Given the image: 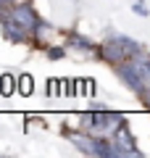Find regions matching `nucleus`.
Wrapping results in <instances>:
<instances>
[{
	"label": "nucleus",
	"mask_w": 150,
	"mask_h": 158,
	"mask_svg": "<svg viewBox=\"0 0 150 158\" xmlns=\"http://www.w3.org/2000/svg\"><path fill=\"white\" fill-rule=\"evenodd\" d=\"M19 92H21V95H32L34 92V79L29 77V74H21V77H19Z\"/></svg>",
	"instance_id": "nucleus-8"
},
{
	"label": "nucleus",
	"mask_w": 150,
	"mask_h": 158,
	"mask_svg": "<svg viewBox=\"0 0 150 158\" xmlns=\"http://www.w3.org/2000/svg\"><path fill=\"white\" fill-rule=\"evenodd\" d=\"M134 13H140V16H148V8H142V6L137 3V6H134Z\"/></svg>",
	"instance_id": "nucleus-13"
},
{
	"label": "nucleus",
	"mask_w": 150,
	"mask_h": 158,
	"mask_svg": "<svg viewBox=\"0 0 150 158\" xmlns=\"http://www.w3.org/2000/svg\"><path fill=\"white\" fill-rule=\"evenodd\" d=\"M63 90V79H48V92L50 95H61Z\"/></svg>",
	"instance_id": "nucleus-10"
},
{
	"label": "nucleus",
	"mask_w": 150,
	"mask_h": 158,
	"mask_svg": "<svg viewBox=\"0 0 150 158\" xmlns=\"http://www.w3.org/2000/svg\"><path fill=\"white\" fill-rule=\"evenodd\" d=\"M3 37H6L8 42H24V40L29 37V32H24V29L19 27L16 21H11V19H3Z\"/></svg>",
	"instance_id": "nucleus-6"
},
{
	"label": "nucleus",
	"mask_w": 150,
	"mask_h": 158,
	"mask_svg": "<svg viewBox=\"0 0 150 158\" xmlns=\"http://www.w3.org/2000/svg\"><path fill=\"white\" fill-rule=\"evenodd\" d=\"M116 71H119V77L127 82V87L134 90V92H142V90L150 87V58H145L142 53L127 58L124 63H119Z\"/></svg>",
	"instance_id": "nucleus-1"
},
{
	"label": "nucleus",
	"mask_w": 150,
	"mask_h": 158,
	"mask_svg": "<svg viewBox=\"0 0 150 158\" xmlns=\"http://www.w3.org/2000/svg\"><path fill=\"white\" fill-rule=\"evenodd\" d=\"M71 45L79 48V50H84V53H92L95 50V45L90 42V40H84V37H71Z\"/></svg>",
	"instance_id": "nucleus-9"
},
{
	"label": "nucleus",
	"mask_w": 150,
	"mask_h": 158,
	"mask_svg": "<svg viewBox=\"0 0 150 158\" xmlns=\"http://www.w3.org/2000/svg\"><path fill=\"white\" fill-rule=\"evenodd\" d=\"M140 95H142V103H145V108H150V87H148V90H142Z\"/></svg>",
	"instance_id": "nucleus-12"
},
{
	"label": "nucleus",
	"mask_w": 150,
	"mask_h": 158,
	"mask_svg": "<svg viewBox=\"0 0 150 158\" xmlns=\"http://www.w3.org/2000/svg\"><path fill=\"white\" fill-rule=\"evenodd\" d=\"M16 87H19V82L13 79V74H3L0 77V95L3 98H11L16 92Z\"/></svg>",
	"instance_id": "nucleus-7"
},
{
	"label": "nucleus",
	"mask_w": 150,
	"mask_h": 158,
	"mask_svg": "<svg viewBox=\"0 0 150 158\" xmlns=\"http://www.w3.org/2000/svg\"><path fill=\"white\" fill-rule=\"evenodd\" d=\"M127 124L121 113H111V111H95V121L90 127V132L95 135H103V137H111L119 132V127Z\"/></svg>",
	"instance_id": "nucleus-2"
},
{
	"label": "nucleus",
	"mask_w": 150,
	"mask_h": 158,
	"mask_svg": "<svg viewBox=\"0 0 150 158\" xmlns=\"http://www.w3.org/2000/svg\"><path fill=\"white\" fill-rule=\"evenodd\" d=\"M6 19H11V21H16L19 27L24 29V32H37V27H40V19H37V13H34V8L29 6V3H21V6H13L11 11H8V16Z\"/></svg>",
	"instance_id": "nucleus-3"
},
{
	"label": "nucleus",
	"mask_w": 150,
	"mask_h": 158,
	"mask_svg": "<svg viewBox=\"0 0 150 158\" xmlns=\"http://www.w3.org/2000/svg\"><path fill=\"white\" fill-rule=\"evenodd\" d=\"M63 53H66L63 48H48V58H50V61H58V58H63Z\"/></svg>",
	"instance_id": "nucleus-11"
},
{
	"label": "nucleus",
	"mask_w": 150,
	"mask_h": 158,
	"mask_svg": "<svg viewBox=\"0 0 150 158\" xmlns=\"http://www.w3.org/2000/svg\"><path fill=\"white\" fill-rule=\"evenodd\" d=\"M113 137H116V145H119V150H121V156H140V150L134 148V137H132V132L127 129V124L119 127V132Z\"/></svg>",
	"instance_id": "nucleus-5"
},
{
	"label": "nucleus",
	"mask_w": 150,
	"mask_h": 158,
	"mask_svg": "<svg viewBox=\"0 0 150 158\" xmlns=\"http://www.w3.org/2000/svg\"><path fill=\"white\" fill-rule=\"evenodd\" d=\"M98 56L103 58V61H108V63H124L127 58H132V56H129V50L119 42L116 37H111L106 45H100L98 48Z\"/></svg>",
	"instance_id": "nucleus-4"
}]
</instances>
